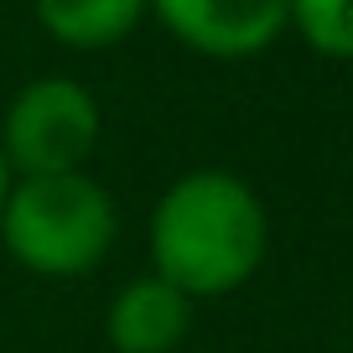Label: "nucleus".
Returning <instances> with one entry per match:
<instances>
[{
    "instance_id": "nucleus-1",
    "label": "nucleus",
    "mask_w": 353,
    "mask_h": 353,
    "mask_svg": "<svg viewBox=\"0 0 353 353\" xmlns=\"http://www.w3.org/2000/svg\"><path fill=\"white\" fill-rule=\"evenodd\" d=\"M265 203L234 172H188L151 213V265L188 301L229 296L265 260Z\"/></svg>"
},
{
    "instance_id": "nucleus-2",
    "label": "nucleus",
    "mask_w": 353,
    "mask_h": 353,
    "mask_svg": "<svg viewBox=\"0 0 353 353\" xmlns=\"http://www.w3.org/2000/svg\"><path fill=\"white\" fill-rule=\"evenodd\" d=\"M114 203L88 172L16 176L0 208V239L32 276L73 281L88 276L114 244Z\"/></svg>"
},
{
    "instance_id": "nucleus-3",
    "label": "nucleus",
    "mask_w": 353,
    "mask_h": 353,
    "mask_svg": "<svg viewBox=\"0 0 353 353\" xmlns=\"http://www.w3.org/2000/svg\"><path fill=\"white\" fill-rule=\"evenodd\" d=\"M99 145V104L78 78H37L6 110L0 151L11 161V176H63L83 172Z\"/></svg>"
},
{
    "instance_id": "nucleus-4",
    "label": "nucleus",
    "mask_w": 353,
    "mask_h": 353,
    "mask_svg": "<svg viewBox=\"0 0 353 353\" xmlns=\"http://www.w3.org/2000/svg\"><path fill=\"white\" fill-rule=\"evenodd\" d=\"M151 16L182 47L219 63L254 57L286 32V0H151Z\"/></svg>"
},
{
    "instance_id": "nucleus-5",
    "label": "nucleus",
    "mask_w": 353,
    "mask_h": 353,
    "mask_svg": "<svg viewBox=\"0 0 353 353\" xmlns=\"http://www.w3.org/2000/svg\"><path fill=\"white\" fill-rule=\"evenodd\" d=\"M192 322V301L176 286H166L161 276H141L130 286H120L110 307V343L114 353H172L188 338Z\"/></svg>"
},
{
    "instance_id": "nucleus-6",
    "label": "nucleus",
    "mask_w": 353,
    "mask_h": 353,
    "mask_svg": "<svg viewBox=\"0 0 353 353\" xmlns=\"http://www.w3.org/2000/svg\"><path fill=\"white\" fill-rule=\"evenodd\" d=\"M37 21L63 47H114L145 21L151 0H32Z\"/></svg>"
},
{
    "instance_id": "nucleus-7",
    "label": "nucleus",
    "mask_w": 353,
    "mask_h": 353,
    "mask_svg": "<svg viewBox=\"0 0 353 353\" xmlns=\"http://www.w3.org/2000/svg\"><path fill=\"white\" fill-rule=\"evenodd\" d=\"M286 26L322 57L353 63V0H286Z\"/></svg>"
},
{
    "instance_id": "nucleus-8",
    "label": "nucleus",
    "mask_w": 353,
    "mask_h": 353,
    "mask_svg": "<svg viewBox=\"0 0 353 353\" xmlns=\"http://www.w3.org/2000/svg\"><path fill=\"white\" fill-rule=\"evenodd\" d=\"M6 192H11V161H6V151H0V208H6Z\"/></svg>"
}]
</instances>
